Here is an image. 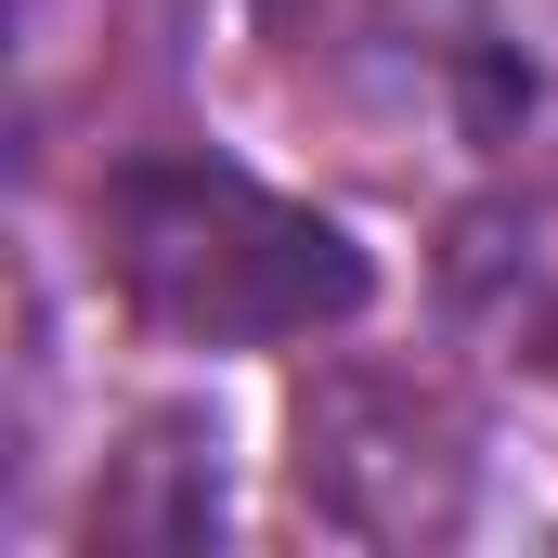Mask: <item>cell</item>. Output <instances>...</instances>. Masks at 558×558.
Returning <instances> with one entry per match:
<instances>
[{"label":"cell","mask_w":558,"mask_h":558,"mask_svg":"<svg viewBox=\"0 0 558 558\" xmlns=\"http://www.w3.org/2000/svg\"><path fill=\"white\" fill-rule=\"evenodd\" d=\"M92 260L131 299V325L182 338V351L325 338L377 299V260L325 208L247 182L234 156H118L92 182Z\"/></svg>","instance_id":"cell-1"},{"label":"cell","mask_w":558,"mask_h":558,"mask_svg":"<svg viewBox=\"0 0 558 558\" xmlns=\"http://www.w3.org/2000/svg\"><path fill=\"white\" fill-rule=\"evenodd\" d=\"M286 105L364 156H507L533 118V52L494 0H247Z\"/></svg>","instance_id":"cell-2"},{"label":"cell","mask_w":558,"mask_h":558,"mask_svg":"<svg viewBox=\"0 0 558 558\" xmlns=\"http://www.w3.org/2000/svg\"><path fill=\"white\" fill-rule=\"evenodd\" d=\"M299 507L364 546H441L481 507V416L403 364H325L299 390Z\"/></svg>","instance_id":"cell-3"},{"label":"cell","mask_w":558,"mask_h":558,"mask_svg":"<svg viewBox=\"0 0 558 558\" xmlns=\"http://www.w3.org/2000/svg\"><path fill=\"white\" fill-rule=\"evenodd\" d=\"M208 533H221V428L208 416L131 428V454L92 494V546H208Z\"/></svg>","instance_id":"cell-4"}]
</instances>
